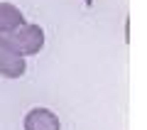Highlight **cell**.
I'll list each match as a JSON object with an SVG mask.
<instances>
[{"instance_id": "1", "label": "cell", "mask_w": 147, "mask_h": 130, "mask_svg": "<svg viewBox=\"0 0 147 130\" xmlns=\"http://www.w3.org/2000/svg\"><path fill=\"white\" fill-rule=\"evenodd\" d=\"M3 39L10 44L12 49L22 54V57H30V54H39L44 47V30L34 22H22L17 30L7 32V35H0Z\"/></svg>"}, {"instance_id": "2", "label": "cell", "mask_w": 147, "mask_h": 130, "mask_svg": "<svg viewBox=\"0 0 147 130\" xmlns=\"http://www.w3.org/2000/svg\"><path fill=\"white\" fill-rule=\"evenodd\" d=\"M25 69H27L25 57L0 37V74L5 79H20L25 76Z\"/></svg>"}, {"instance_id": "3", "label": "cell", "mask_w": 147, "mask_h": 130, "mask_svg": "<svg viewBox=\"0 0 147 130\" xmlns=\"http://www.w3.org/2000/svg\"><path fill=\"white\" fill-rule=\"evenodd\" d=\"M25 130H61L57 113H52L49 108H32L25 115Z\"/></svg>"}, {"instance_id": "4", "label": "cell", "mask_w": 147, "mask_h": 130, "mask_svg": "<svg viewBox=\"0 0 147 130\" xmlns=\"http://www.w3.org/2000/svg\"><path fill=\"white\" fill-rule=\"evenodd\" d=\"M22 22H25V15L20 7H15L12 3H0V35L17 30Z\"/></svg>"}, {"instance_id": "5", "label": "cell", "mask_w": 147, "mask_h": 130, "mask_svg": "<svg viewBox=\"0 0 147 130\" xmlns=\"http://www.w3.org/2000/svg\"><path fill=\"white\" fill-rule=\"evenodd\" d=\"M86 3H88V5H91V0H86Z\"/></svg>"}]
</instances>
